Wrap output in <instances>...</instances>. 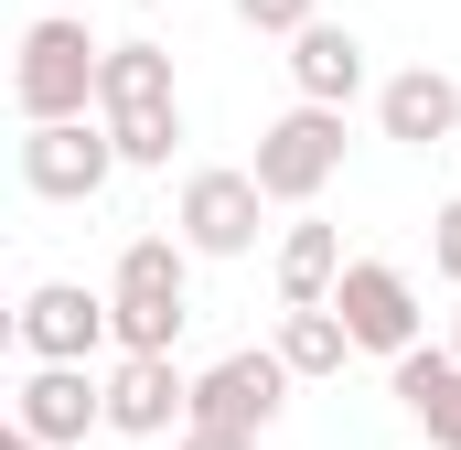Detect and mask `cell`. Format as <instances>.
Wrapping results in <instances>:
<instances>
[{
    "instance_id": "cell-1",
    "label": "cell",
    "mask_w": 461,
    "mask_h": 450,
    "mask_svg": "<svg viewBox=\"0 0 461 450\" xmlns=\"http://www.w3.org/2000/svg\"><path fill=\"white\" fill-rule=\"evenodd\" d=\"M108 311H118V354H172L194 322V247L183 236H129L108 268Z\"/></svg>"
},
{
    "instance_id": "cell-2",
    "label": "cell",
    "mask_w": 461,
    "mask_h": 450,
    "mask_svg": "<svg viewBox=\"0 0 461 450\" xmlns=\"http://www.w3.org/2000/svg\"><path fill=\"white\" fill-rule=\"evenodd\" d=\"M97 118H108V140H118L129 172H161L172 140H183L172 54H161V43H108V65H97Z\"/></svg>"
},
{
    "instance_id": "cell-3",
    "label": "cell",
    "mask_w": 461,
    "mask_h": 450,
    "mask_svg": "<svg viewBox=\"0 0 461 450\" xmlns=\"http://www.w3.org/2000/svg\"><path fill=\"white\" fill-rule=\"evenodd\" d=\"M97 65H108V43H86L76 11H43V22L22 32V54H11V108H22V129L86 118L97 108Z\"/></svg>"
},
{
    "instance_id": "cell-4",
    "label": "cell",
    "mask_w": 461,
    "mask_h": 450,
    "mask_svg": "<svg viewBox=\"0 0 461 450\" xmlns=\"http://www.w3.org/2000/svg\"><path fill=\"white\" fill-rule=\"evenodd\" d=\"M258 194L268 204H322V183L344 172V108H290L258 129Z\"/></svg>"
},
{
    "instance_id": "cell-5",
    "label": "cell",
    "mask_w": 461,
    "mask_h": 450,
    "mask_svg": "<svg viewBox=\"0 0 461 450\" xmlns=\"http://www.w3.org/2000/svg\"><path fill=\"white\" fill-rule=\"evenodd\" d=\"M11 333H22L32 364H97L118 343V311H108V290H86V279H43V290H22Z\"/></svg>"
},
{
    "instance_id": "cell-6",
    "label": "cell",
    "mask_w": 461,
    "mask_h": 450,
    "mask_svg": "<svg viewBox=\"0 0 461 450\" xmlns=\"http://www.w3.org/2000/svg\"><path fill=\"white\" fill-rule=\"evenodd\" d=\"M108 172H129L108 140V118H65V129H22V194L43 204H97Z\"/></svg>"
},
{
    "instance_id": "cell-7",
    "label": "cell",
    "mask_w": 461,
    "mask_h": 450,
    "mask_svg": "<svg viewBox=\"0 0 461 450\" xmlns=\"http://www.w3.org/2000/svg\"><path fill=\"white\" fill-rule=\"evenodd\" d=\"M290 386H301V375H290L279 354H258V343H247V354H226V364H204V375H194V429L258 440V429L290 408Z\"/></svg>"
},
{
    "instance_id": "cell-8",
    "label": "cell",
    "mask_w": 461,
    "mask_h": 450,
    "mask_svg": "<svg viewBox=\"0 0 461 450\" xmlns=\"http://www.w3.org/2000/svg\"><path fill=\"white\" fill-rule=\"evenodd\" d=\"M333 311H344L354 354H386V364H408V354H419V279H408V268H386V257H354L344 290H333Z\"/></svg>"
},
{
    "instance_id": "cell-9",
    "label": "cell",
    "mask_w": 461,
    "mask_h": 450,
    "mask_svg": "<svg viewBox=\"0 0 461 450\" xmlns=\"http://www.w3.org/2000/svg\"><path fill=\"white\" fill-rule=\"evenodd\" d=\"M11 429H32L43 450H76L86 429H108V375H86V364H32V375L11 386Z\"/></svg>"
},
{
    "instance_id": "cell-10",
    "label": "cell",
    "mask_w": 461,
    "mask_h": 450,
    "mask_svg": "<svg viewBox=\"0 0 461 450\" xmlns=\"http://www.w3.org/2000/svg\"><path fill=\"white\" fill-rule=\"evenodd\" d=\"M258 215H268L258 172H194L183 204H172V236H183L194 257H247V247H258Z\"/></svg>"
},
{
    "instance_id": "cell-11",
    "label": "cell",
    "mask_w": 461,
    "mask_h": 450,
    "mask_svg": "<svg viewBox=\"0 0 461 450\" xmlns=\"http://www.w3.org/2000/svg\"><path fill=\"white\" fill-rule=\"evenodd\" d=\"M108 429L118 440H172L194 429V375L172 354H118L108 364Z\"/></svg>"
},
{
    "instance_id": "cell-12",
    "label": "cell",
    "mask_w": 461,
    "mask_h": 450,
    "mask_svg": "<svg viewBox=\"0 0 461 450\" xmlns=\"http://www.w3.org/2000/svg\"><path fill=\"white\" fill-rule=\"evenodd\" d=\"M375 129L386 140H408V150H440L461 129V86L440 76V65H408V76H386L375 86Z\"/></svg>"
},
{
    "instance_id": "cell-13",
    "label": "cell",
    "mask_w": 461,
    "mask_h": 450,
    "mask_svg": "<svg viewBox=\"0 0 461 450\" xmlns=\"http://www.w3.org/2000/svg\"><path fill=\"white\" fill-rule=\"evenodd\" d=\"M290 86H301V108H354V86H365L354 22H312V32L290 43Z\"/></svg>"
},
{
    "instance_id": "cell-14",
    "label": "cell",
    "mask_w": 461,
    "mask_h": 450,
    "mask_svg": "<svg viewBox=\"0 0 461 450\" xmlns=\"http://www.w3.org/2000/svg\"><path fill=\"white\" fill-rule=\"evenodd\" d=\"M344 268H354V257H344V236H333L322 215H301L290 236H279V301H290V311H333Z\"/></svg>"
},
{
    "instance_id": "cell-15",
    "label": "cell",
    "mask_w": 461,
    "mask_h": 450,
    "mask_svg": "<svg viewBox=\"0 0 461 450\" xmlns=\"http://www.w3.org/2000/svg\"><path fill=\"white\" fill-rule=\"evenodd\" d=\"M397 408L429 429V450H461V354L419 343V354L397 364Z\"/></svg>"
},
{
    "instance_id": "cell-16",
    "label": "cell",
    "mask_w": 461,
    "mask_h": 450,
    "mask_svg": "<svg viewBox=\"0 0 461 450\" xmlns=\"http://www.w3.org/2000/svg\"><path fill=\"white\" fill-rule=\"evenodd\" d=\"M290 375H344V354H354V333H344V311H279V343H268Z\"/></svg>"
},
{
    "instance_id": "cell-17",
    "label": "cell",
    "mask_w": 461,
    "mask_h": 450,
    "mask_svg": "<svg viewBox=\"0 0 461 450\" xmlns=\"http://www.w3.org/2000/svg\"><path fill=\"white\" fill-rule=\"evenodd\" d=\"M236 22H247V32H279V43H301V32L322 22V0H236Z\"/></svg>"
},
{
    "instance_id": "cell-18",
    "label": "cell",
    "mask_w": 461,
    "mask_h": 450,
    "mask_svg": "<svg viewBox=\"0 0 461 450\" xmlns=\"http://www.w3.org/2000/svg\"><path fill=\"white\" fill-rule=\"evenodd\" d=\"M429 268H440V279L461 290V194L440 204V215H429Z\"/></svg>"
},
{
    "instance_id": "cell-19",
    "label": "cell",
    "mask_w": 461,
    "mask_h": 450,
    "mask_svg": "<svg viewBox=\"0 0 461 450\" xmlns=\"http://www.w3.org/2000/svg\"><path fill=\"white\" fill-rule=\"evenodd\" d=\"M183 450H258V440H226V429H183Z\"/></svg>"
},
{
    "instance_id": "cell-20",
    "label": "cell",
    "mask_w": 461,
    "mask_h": 450,
    "mask_svg": "<svg viewBox=\"0 0 461 450\" xmlns=\"http://www.w3.org/2000/svg\"><path fill=\"white\" fill-rule=\"evenodd\" d=\"M0 450H43V440H32V429H11V440H0Z\"/></svg>"
},
{
    "instance_id": "cell-21",
    "label": "cell",
    "mask_w": 461,
    "mask_h": 450,
    "mask_svg": "<svg viewBox=\"0 0 461 450\" xmlns=\"http://www.w3.org/2000/svg\"><path fill=\"white\" fill-rule=\"evenodd\" d=\"M43 11H76V0H43Z\"/></svg>"
},
{
    "instance_id": "cell-22",
    "label": "cell",
    "mask_w": 461,
    "mask_h": 450,
    "mask_svg": "<svg viewBox=\"0 0 461 450\" xmlns=\"http://www.w3.org/2000/svg\"><path fill=\"white\" fill-rule=\"evenodd\" d=\"M140 11H161V0H140Z\"/></svg>"
},
{
    "instance_id": "cell-23",
    "label": "cell",
    "mask_w": 461,
    "mask_h": 450,
    "mask_svg": "<svg viewBox=\"0 0 461 450\" xmlns=\"http://www.w3.org/2000/svg\"><path fill=\"white\" fill-rule=\"evenodd\" d=\"M451 354H461V333H451Z\"/></svg>"
}]
</instances>
